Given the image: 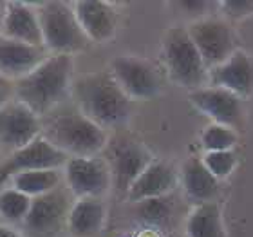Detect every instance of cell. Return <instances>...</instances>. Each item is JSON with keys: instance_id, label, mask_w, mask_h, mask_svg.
Here are the masks:
<instances>
[{"instance_id": "6da1fadb", "label": "cell", "mask_w": 253, "mask_h": 237, "mask_svg": "<svg viewBox=\"0 0 253 237\" xmlns=\"http://www.w3.org/2000/svg\"><path fill=\"white\" fill-rule=\"evenodd\" d=\"M71 93L78 111L101 129L125 125L132 116V100L109 71H94L73 80Z\"/></svg>"}, {"instance_id": "7a4b0ae2", "label": "cell", "mask_w": 253, "mask_h": 237, "mask_svg": "<svg viewBox=\"0 0 253 237\" xmlns=\"http://www.w3.org/2000/svg\"><path fill=\"white\" fill-rule=\"evenodd\" d=\"M73 56L49 54L37 69L15 82V100L42 118L62 103L73 87Z\"/></svg>"}, {"instance_id": "3957f363", "label": "cell", "mask_w": 253, "mask_h": 237, "mask_svg": "<svg viewBox=\"0 0 253 237\" xmlns=\"http://www.w3.org/2000/svg\"><path fill=\"white\" fill-rule=\"evenodd\" d=\"M42 136L67 158H92L105 150L107 131L96 125L78 109L54 114L43 123Z\"/></svg>"}, {"instance_id": "277c9868", "label": "cell", "mask_w": 253, "mask_h": 237, "mask_svg": "<svg viewBox=\"0 0 253 237\" xmlns=\"http://www.w3.org/2000/svg\"><path fill=\"white\" fill-rule=\"evenodd\" d=\"M165 69L174 84L186 89H201L208 84V69L183 26L170 27L161 42Z\"/></svg>"}, {"instance_id": "5b68a950", "label": "cell", "mask_w": 253, "mask_h": 237, "mask_svg": "<svg viewBox=\"0 0 253 237\" xmlns=\"http://www.w3.org/2000/svg\"><path fill=\"white\" fill-rule=\"evenodd\" d=\"M38 20L42 27L43 47L51 54L73 56L89 44L82 31L73 4L69 2H43L38 5Z\"/></svg>"}, {"instance_id": "8992f818", "label": "cell", "mask_w": 253, "mask_h": 237, "mask_svg": "<svg viewBox=\"0 0 253 237\" xmlns=\"http://www.w3.org/2000/svg\"><path fill=\"white\" fill-rule=\"evenodd\" d=\"M73 195L65 187L35 197L29 214L22 223L24 237H60L67 230L69 212L73 206Z\"/></svg>"}, {"instance_id": "52a82bcc", "label": "cell", "mask_w": 253, "mask_h": 237, "mask_svg": "<svg viewBox=\"0 0 253 237\" xmlns=\"http://www.w3.org/2000/svg\"><path fill=\"white\" fill-rule=\"evenodd\" d=\"M186 29L208 71L226 62L235 51H239L237 37L230 24L222 18L206 16L201 20L190 22Z\"/></svg>"}, {"instance_id": "ba28073f", "label": "cell", "mask_w": 253, "mask_h": 237, "mask_svg": "<svg viewBox=\"0 0 253 237\" xmlns=\"http://www.w3.org/2000/svg\"><path fill=\"white\" fill-rule=\"evenodd\" d=\"M105 148L112 185L126 194L132 183L154 161L152 154L141 142L130 136H118L116 140L107 143Z\"/></svg>"}, {"instance_id": "9c48e42d", "label": "cell", "mask_w": 253, "mask_h": 237, "mask_svg": "<svg viewBox=\"0 0 253 237\" xmlns=\"http://www.w3.org/2000/svg\"><path fill=\"white\" fill-rule=\"evenodd\" d=\"M63 181L65 189L71 192L74 199H85V197L101 199L112 187L109 163L100 156L69 158L63 167Z\"/></svg>"}, {"instance_id": "30bf717a", "label": "cell", "mask_w": 253, "mask_h": 237, "mask_svg": "<svg viewBox=\"0 0 253 237\" xmlns=\"http://www.w3.org/2000/svg\"><path fill=\"white\" fill-rule=\"evenodd\" d=\"M67 156L51 145L43 136L37 138L33 143L11 152L0 163V187L9 185L16 174L31 170H62L67 163Z\"/></svg>"}, {"instance_id": "8fae6325", "label": "cell", "mask_w": 253, "mask_h": 237, "mask_svg": "<svg viewBox=\"0 0 253 237\" xmlns=\"http://www.w3.org/2000/svg\"><path fill=\"white\" fill-rule=\"evenodd\" d=\"M109 73L132 101L152 100L161 93V76L147 60L130 54L116 56L111 62Z\"/></svg>"}, {"instance_id": "7c38bea8", "label": "cell", "mask_w": 253, "mask_h": 237, "mask_svg": "<svg viewBox=\"0 0 253 237\" xmlns=\"http://www.w3.org/2000/svg\"><path fill=\"white\" fill-rule=\"evenodd\" d=\"M42 118L22 101L13 100L0 109V147L15 152L42 136Z\"/></svg>"}, {"instance_id": "4fadbf2b", "label": "cell", "mask_w": 253, "mask_h": 237, "mask_svg": "<svg viewBox=\"0 0 253 237\" xmlns=\"http://www.w3.org/2000/svg\"><path fill=\"white\" fill-rule=\"evenodd\" d=\"M190 101L197 111L213 120V123L232 127V129L241 123L243 100L226 89L205 85L190 93Z\"/></svg>"}, {"instance_id": "5bb4252c", "label": "cell", "mask_w": 253, "mask_h": 237, "mask_svg": "<svg viewBox=\"0 0 253 237\" xmlns=\"http://www.w3.org/2000/svg\"><path fill=\"white\" fill-rule=\"evenodd\" d=\"M206 85L226 89L241 100L248 98L253 95V58L239 49L226 62L208 71Z\"/></svg>"}, {"instance_id": "9a60e30c", "label": "cell", "mask_w": 253, "mask_h": 237, "mask_svg": "<svg viewBox=\"0 0 253 237\" xmlns=\"http://www.w3.org/2000/svg\"><path fill=\"white\" fill-rule=\"evenodd\" d=\"M74 15L89 42H107L114 37L118 27V13L111 2L80 0L73 4Z\"/></svg>"}, {"instance_id": "2e32d148", "label": "cell", "mask_w": 253, "mask_h": 237, "mask_svg": "<svg viewBox=\"0 0 253 237\" xmlns=\"http://www.w3.org/2000/svg\"><path fill=\"white\" fill-rule=\"evenodd\" d=\"M0 35L35 47H43L42 27L35 5L26 2H5Z\"/></svg>"}, {"instance_id": "e0dca14e", "label": "cell", "mask_w": 253, "mask_h": 237, "mask_svg": "<svg viewBox=\"0 0 253 237\" xmlns=\"http://www.w3.org/2000/svg\"><path fill=\"white\" fill-rule=\"evenodd\" d=\"M177 185H179V172L167 161L154 159L132 183V187L126 192V199L130 203H141L147 199L165 197Z\"/></svg>"}, {"instance_id": "ac0fdd59", "label": "cell", "mask_w": 253, "mask_h": 237, "mask_svg": "<svg viewBox=\"0 0 253 237\" xmlns=\"http://www.w3.org/2000/svg\"><path fill=\"white\" fill-rule=\"evenodd\" d=\"M47 56L45 47H35L0 35V76L4 78L13 82L24 78Z\"/></svg>"}, {"instance_id": "d6986e66", "label": "cell", "mask_w": 253, "mask_h": 237, "mask_svg": "<svg viewBox=\"0 0 253 237\" xmlns=\"http://www.w3.org/2000/svg\"><path fill=\"white\" fill-rule=\"evenodd\" d=\"M179 183L185 190V195L194 205L215 201L221 181L206 169L201 158H188L181 167Z\"/></svg>"}, {"instance_id": "ffe728a7", "label": "cell", "mask_w": 253, "mask_h": 237, "mask_svg": "<svg viewBox=\"0 0 253 237\" xmlns=\"http://www.w3.org/2000/svg\"><path fill=\"white\" fill-rule=\"evenodd\" d=\"M107 219L105 201L98 197L74 199L67 219V230L73 237H94L101 232Z\"/></svg>"}, {"instance_id": "44dd1931", "label": "cell", "mask_w": 253, "mask_h": 237, "mask_svg": "<svg viewBox=\"0 0 253 237\" xmlns=\"http://www.w3.org/2000/svg\"><path fill=\"white\" fill-rule=\"evenodd\" d=\"M186 237H226L221 206L215 201L192 208L186 219Z\"/></svg>"}, {"instance_id": "7402d4cb", "label": "cell", "mask_w": 253, "mask_h": 237, "mask_svg": "<svg viewBox=\"0 0 253 237\" xmlns=\"http://www.w3.org/2000/svg\"><path fill=\"white\" fill-rule=\"evenodd\" d=\"M60 183H62L60 170H31V172L16 174L9 181V187L35 199V197L56 190Z\"/></svg>"}, {"instance_id": "603a6c76", "label": "cell", "mask_w": 253, "mask_h": 237, "mask_svg": "<svg viewBox=\"0 0 253 237\" xmlns=\"http://www.w3.org/2000/svg\"><path fill=\"white\" fill-rule=\"evenodd\" d=\"M31 197L16 189H4L0 192V217L9 225H22L31 208Z\"/></svg>"}, {"instance_id": "cb8c5ba5", "label": "cell", "mask_w": 253, "mask_h": 237, "mask_svg": "<svg viewBox=\"0 0 253 237\" xmlns=\"http://www.w3.org/2000/svg\"><path fill=\"white\" fill-rule=\"evenodd\" d=\"M172 210H174V206H172V201H170L169 195L136 203L137 219H139L143 225L152 227V228L167 225V223L170 221V217H172Z\"/></svg>"}, {"instance_id": "d4e9b609", "label": "cell", "mask_w": 253, "mask_h": 237, "mask_svg": "<svg viewBox=\"0 0 253 237\" xmlns=\"http://www.w3.org/2000/svg\"><path fill=\"white\" fill-rule=\"evenodd\" d=\"M239 143V134L235 129L219 123H210L201 132V145L205 152H221V150H233Z\"/></svg>"}, {"instance_id": "484cf974", "label": "cell", "mask_w": 253, "mask_h": 237, "mask_svg": "<svg viewBox=\"0 0 253 237\" xmlns=\"http://www.w3.org/2000/svg\"><path fill=\"white\" fill-rule=\"evenodd\" d=\"M203 163L219 181L232 174L237 167V154L235 150H221V152H205Z\"/></svg>"}, {"instance_id": "4316f807", "label": "cell", "mask_w": 253, "mask_h": 237, "mask_svg": "<svg viewBox=\"0 0 253 237\" xmlns=\"http://www.w3.org/2000/svg\"><path fill=\"white\" fill-rule=\"evenodd\" d=\"M219 7L228 20H243L253 15V0H222Z\"/></svg>"}, {"instance_id": "83f0119b", "label": "cell", "mask_w": 253, "mask_h": 237, "mask_svg": "<svg viewBox=\"0 0 253 237\" xmlns=\"http://www.w3.org/2000/svg\"><path fill=\"white\" fill-rule=\"evenodd\" d=\"M174 5L183 13V15L190 16L192 22H195V20H201V18H206V16H208L211 2H206V0H179V2H175Z\"/></svg>"}, {"instance_id": "f1b7e54d", "label": "cell", "mask_w": 253, "mask_h": 237, "mask_svg": "<svg viewBox=\"0 0 253 237\" xmlns=\"http://www.w3.org/2000/svg\"><path fill=\"white\" fill-rule=\"evenodd\" d=\"M15 100V82L0 76V109Z\"/></svg>"}, {"instance_id": "f546056e", "label": "cell", "mask_w": 253, "mask_h": 237, "mask_svg": "<svg viewBox=\"0 0 253 237\" xmlns=\"http://www.w3.org/2000/svg\"><path fill=\"white\" fill-rule=\"evenodd\" d=\"M0 237H24V236H22V232L11 228L9 225H2L0 223Z\"/></svg>"}, {"instance_id": "4dcf8cb0", "label": "cell", "mask_w": 253, "mask_h": 237, "mask_svg": "<svg viewBox=\"0 0 253 237\" xmlns=\"http://www.w3.org/2000/svg\"><path fill=\"white\" fill-rule=\"evenodd\" d=\"M4 9H5V2H0V24H2V16H4Z\"/></svg>"}, {"instance_id": "1f68e13d", "label": "cell", "mask_w": 253, "mask_h": 237, "mask_svg": "<svg viewBox=\"0 0 253 237\" xmlns=\"http://www.w3.org/2000/svg\"><path fill=\"white\" fill-rule=\"evenodd\" d=\"M169 237H181V236H169Z\"/></svg>"}]
</instances>
